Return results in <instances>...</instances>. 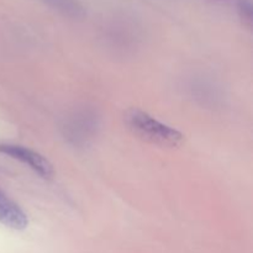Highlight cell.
<instances>
[{
  "label": "cell",
  "mask_w": 253,
  "mask_h": 253,
  "mask_svg": "<svg viewBox=\"0 0 253 253\" xmlns=\"http://www.w3.org/2000/svg\"><path fill=\"white\" fill-rule=\"evenodd\" d=\"M128 130L141 140L161 147H177L184 141V136L175 128L161 123L141 109L132 108L124 115Z\"/></svg>",
  "instance_id": "obj_1"
},
{
  "label": "cell",
  "mask_w": 253,
  "mask_h": 253,
  "mask_svg": "<svg viewBox=\"0 0 253 253\" xmlns=\"http://www.w3.org/2000/svg\"><path fill=\"white\" fill-rule=\"evenodd\" d=\"M0 153L9 156L12 160L20 161L24 165H27L32 170H35L37 174L41 175L44 179H51L54 175V168L52 163L46 157H43L31 148L20 145L4 143V145H0Z\"/></svg>",
  "instance_id": "obj_2"
},
{
  "label": "cell",
  "mask_w": 253,
  "mask_h": 253,
  "mask_svg": "<svg viewBox=\"0 0 253 253\" xmlns=\"http://www.w3.org/2000/svg\"><path fill=\"white\" fill-rule=\"evenodd\" d=\"M0 224L12 230H25L29 226L26 212L2 193H0Z\"/></svg>",
  "instance_id": "obj_3"
},
{
  "label": "cell",
  "mask_w": 253,
  "mask_h": 253,
  "mask_svg": "<svg viewBox=\"0 0 253 253\" xmlns=\"http://www.w3.org/2000/svg\"><path fill=\"white\" fill-rule=\"evenodd\" d=\"M59 14L71 19H82L85 16V9L78 0H41Z\"/></svg>",
  "instance_id": "obj_4"
},
{
  "label": "cell",
  "mask_w": 253,
  "mask_h": 253,
  "mask_svg": "<svg viewBox=\"0 0 253 253\" xmlns=\"http://www.w3.org/2000/svg\"><path fill=\"white\" fill-rule=\"evenodd\" d=\"M239 14L241 16L244 24L251 26L252 24V5L251 0H240L239 1Z\"/></svg>",
  "instance_id": "obj_5"
}]
</instances>
